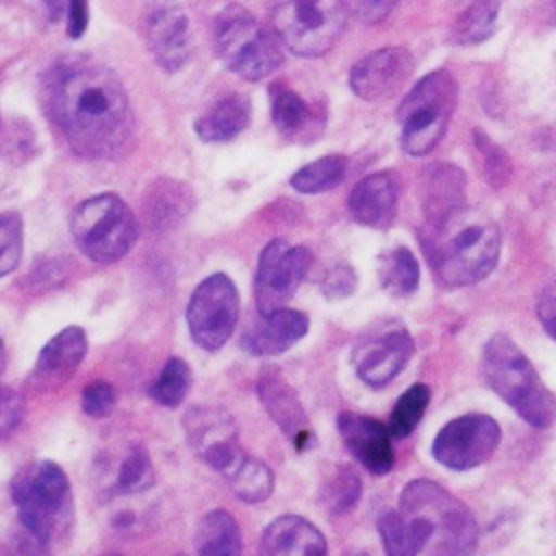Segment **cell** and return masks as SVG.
Instances as JSON below:
<instances>
[{
  "label": "cell",
  "instance_id": "42",
  "mask_svg": "<svg viewBox=\"0 0 556 556\" xmlns=\"http://www.w3.org/2000/svg\"><path fill=\"white\" fill-rule=\"evenodd\" d=\"M65 15H67V35L72 39H78L85 33L87 22H89L87 0H70Z\"/></svg>",
  "mask_w": 556,
  "mask_h": 556
},
{
  "label": "cell",
  "instance_id": "43",
  "mask_svg": "<svg viewBox=\"0 0 556 556\" xmlns=\"http://www.w3.org/2000/svg\"><path fill=\"white\" fill-rule=\"evenodd\" d=\"M43 2H46L48 17H50L52 22H56V20H61V17L65 15V11H67V2H70V0H43Z\"/></svg>",
  "mask_w": 556,
  "mask_h": 556
},
{
  "label": "cell",
  "instance_id": "29",
  "mask_svg": "<svg viewBox=\"0 0 556 556\" xmlns=\"http://www.w3.org/2000/svg\"><path fill=\"white\" fill-rule=\"evenodd\" d=\"M226 480L232 493L248 504L265 502L274 491L271 469L263 460L248 454H243V458L226 473Z\"/></svg>",
  "mask_w": 556,
  "mask_h": 556
},
{
  "label": "cell",
  "instance_id": "45",
  "mask_svg": "<svg viewBox=\"0 0 556 556\" xmlns=\"http://www.w3.org/2000/svg\"><path fill=\"white\" fill-rule=\"evenodd\" d=\"M4 365H7V352H4V343L0 341V374H2Z\"/></svg>",
  "mask_w": 556,
  "mask_h": 556
},
{
  "label": "cell",
  "instance_id": "34",
  "mask_svg": "<svg viewBox=\"0 0 556 556\" xmlns=\"http://www.w3.org/2000/svg\"><path fill=\"white\" fill-rule=\"evenodd\" d=\"M154 482V467L143 447H132L122 460L117 473V489L122 493H139Z\"/></svg>",
  "mask_w": 556,
  "mask_h": 556
},
{
  "label": "cell",
  "instance_id": "20",
  "mask_svg": "<svg viewBox=\"0 0 556 556\" xmlns=\"http://www.w3.org/2000/svg\"><path fill=\"white\" fill-rule=\"evenodd\" d=\"M400 200V180L395 172H376L361 178L348 200L352 217L367 226L384 230L393 224Z\"/></svg>",
  "mask_w": 556,
  "mask_h": 556
},
{
  "label": "cell",
  "instance_id": "16",
  "mask_svg": "<svg viewBox=\"0 0 556 556\" xmlns=\"http://www.w3.org/2000/svg\"><path fill=\"white\" fill-rule=\"evenodd\" d=\"M256 393L267 415L276 421L285 437H289L298 452H306L315 445V432L306 419L298 393L291 389L289 380L278 367H263L256 380Z\"/></svg>",
  "mask_w": 556,
  "mask_h": 556
},
{
  "label": "cell",
  "instance_id": "13",
  "mask_svg": "<svg viewBox=\"0 0 556 556\" xmlns=\"http://www.w3.org/2000/svg\"><path fill=\"white\" fill-rule=\"evenodd\" d=\"M502 439L500 424L482 413H469L445 424L432 441V456L439 465L467 471L486 463Z\"/></svg>",
  "mask_w": 556,
  "mask_h": 556
},
{
  "label": "cell",
  "instance_id": "30",
  "mask_svg": "<svg viewBox=\"0 0 556 556\" xmlns=\"http://www.w3.org/2000/svg\"><path fill=\"white\" fill-rule=\"evenodd\" d=\"M348 156L343 154H326L304 167H300L291 176V187L300 193H324L334 189L348 174Z\"/></svg>",
  "mask_w": 556,
  "mask_h": 556
},
{
  "label": "cell",
  "instance_id": "21",
  "mask_svg": "<svg viewBox=\"0 0 556 556\" xmlns=\"http://www.w3.org/2000/svg\"><path fill=\"white\" fill-rule=\"evenodd\" d=\"M148 48L165 72H178L191 54V35L187 15L180 9L156 11L146 30Z\"/></svg>",
  "mask_w": 556,
  "mask_h": 556
},
{
  "label": "cell",
  "instance_id": "1",
  "mask_svg": "<svg viewBox=\"0 0 556 556\" xmlns=\"http://www.w3.org/2000/svg\"><path fill=\"white\" fill-rule=\"evenodd\" d=\"M46 111L63 141L85 159H111L132 139L124 85L91 59L59 61L43 85Z\"/></svg>",
  "mask_w": 556,
  "mask_h": 556
},
{
  "label": "cell",
  "instance_id": "14",
  "mask_svg": "<svg viewBox=\"0 0 556 556\" xmlns=\"http://www.w3.org/2000/svg\"><path fill=\"white\" fill-rule=\"evenodd\" d=\"M189 447L215 471L228 473L241 458L243 450L237 439L232 415L219 406H193L182 417Z\"/></svg>",
  "mask_w": 556,
  "mask_h": 556
},
{
  "label": "cell",
  "instance_id": "35",
  "mask_svg": "<svg viewBox=\"0 0 556 556\" xmlns=\"http://www.w3.org/2000/svg\"><path fill=\"white\" fill-rule=\"evenodd\" d=\"M22 256V217L17 213L0 215V276L11 274Z\"/></svg>",
  "mask_w": 556,
  "mask_h": 556
},
{
  "label": "cell",
  "instance_id": "9",
  "mask_svg": "<svg viewBox=\"0 0 556 556\" xmlns=\"http://www.w3.org/2000/svg\"><path fill=\"white\" fill-rule=\"evenodd\" d=\"M345 0H274L271 22L278 41L298 56H321L341 37Z\"/></svg>",
  "mask_w": 556,
  "mask_h": 556
},
{
  "label": "cell",
  "instance_id": "32",
  "mask_svg": "<svg viewBox=\"0 0 556 556\" xmlns=\"http://www.w3.org/2000/svg\"><path fill=\"white\" fill-rule=\"evenodd\" d=\"M428 402H430V389L426 384L417 382L410 389H406L397 397V402L389 415L387 428H389L391 437H395V439L408 437L421 421V415L428 408Z\"/></svg>",
  "mask_w": 556,
  "mask_h": 556
},
{
  "label": "cell",
  "instance_id": "6",
  "mask_svg": "<svg viewBox=\"0 0 556 556\" xmlns=\"http://www.w3.org/2000/svg\"><path fill=\"white\" fill-rule=\"evenodd\" d=\"M458 102V85L445 70L424 76L397 111L400 146L408 156L430 154L443 139Z\"/></svg>",
  "mask_w": 556,
  "mask_h": 556
},
{
  "label": "cell",
  "instance_id": "25",
  "mask_svg": "<svg viewBox=\"0 0 556 556\" xmlns=\"http://www.w3.org/2000/svg\"><path fill=\"white\" fill-rule=\"evenodd\" d=\"M243 539L237 519L226 510H211L195 530V552L204 556H235L241 554Z\"/></svg>",
  "mask_w": 556,
  "mask_h": 556
},
{
  "label": "cell",
  "instance_id": "26",
  "mask_svg": "<svg viewBox=\"0 0 556 556\" xmlns=\"http://www.w3.org/2000/svg\"><path fill=\"white\" fill-rule=\"evenodd\" d=\"M465 176L447 163L430 165L424 172V215H432L465 202Z\"/></svg>",
  "mask_w": 556,
  "mask_h": 556
},
{
  "label": "cell",
  "instance_id": "36",
  "mask_svg": "<svg viewBox=\"0 0 556 556\" xmlns=\"http://www.w3.org/2000/svg\"><path fill=\"white\" fill-rule=\"evenodd\" d=\"M473 137H476V146H478L480 154L484 156V176H486L489 185L495 189L506 185V180L510 178V161H508L506 152L502 148H497L495 143H491L489 137H484L480 130H476Z\"/></svg>",
  "mask_w": 556,
  "mask_h": 556
},
{
  "label": "cell",
  "instance_id": "4",
  "mask_svg": "<svg viewBox=\"0 0 556 556\" xmlns=\"http://www.w3.org/2000/svg\"><path fill=\"white\" fill-rule=\"evenodd\" d=\"M482 374L491 391H495L517 415L534 426L549 428L556 421V397L543 384L541 376L506 334H493L482 350Z\"/></svg>",
  "mask_w": 556,
  "mask_h": 556
},
{
  "label": "cell",
  "instance_id": "17",
  "mask_svg": "<svg viewBox=\"0 0 556 556\" xmlns=\"http://www.w3.org/2000/svg\"><path fill=\"white\" fill-rule=\"evenodd\" d=\"M337 430L341 441L352 452V456L371 473L384 476L395 465V454L391 445L389 428L367 415L343 410L337 417Z\"/></svg>",
  "mask_w": 556,
  "mask_h": 556
},
{
  "label": "cell",
  "instance_id": "2",
  "mask_svg": "<svg viewBox=\"0 0 556 556\" xmlns=\"http://www.w3.org/2000/svg\"><path fill=\"white\" fill-rule=\"evenodd\" d=\"M378 532L391 556H463L478 545L471 510L426 478L410 480L402 489L397 510L380 515Z\"/></svg>",
  "mask_w": 556,
  "mask_h": 556
},
{
  "label": "cell",
  "instance_id": "3",
  "mask_svg": "<svg viewBox=\"0 0 556 556\" xmlns=\"http://www.w3.org/2000/svg\"><path fill=\"white\" fill-rule=\"evenodd\" d=\"M421 245L432 274L445 287L484 280L500 258L502 237L495 222L465 202L424 215Z\"/></svg>",
  "mask_w": 556,
  "mask_h": 556
},
{
  "label": "cell",
  "instance_id": "38",
  "mask_svg": "<svg viewBox=\"0 0 556 556\" xmlns=\"http://www.w3.org/2000/svg\"><path fill=\"white\" fill-rule=\"evenodd\" d=\"M319 287H321V293L330 300L348 298L356 289V274L352 271L350 265H337L326 271Z\"/></svg>",
  "mask_w": 556,
  "mask_h": 556
},
{
  "label": "cell",
  "instance_id": "24",
  "mask_svg": "<svg viewBox=\"0 0 556 556\" xmlns=\"http://www.w3.org/2000/svg\"><path fill=\"white\" fill-rule=\"evenodd\" d=\"M250 122V104L243 96L230 93L219 98L195 122V132L202 141H228L237 137Z\"/></svg>",
  "mask_w": 556,
  "mask_h": 556
},
{
  "label": "cell",
  "instance_id": "7",
  "mask_svg": "<svg viewBox=\"0 0 556 556\" xmlns=\"http://www.w3.org/2000/svg\"><path fill=\"white\" fill-rule=\"evenodd\" d=\"M213 41L222 63L243 80H261L282 65L278 37L241 7L215 15Z\"/></svg>",
  "mask_w": 556,
  "mask_h": 556
},
{
  "label": "cell",
  "instance_id": "10",
  "mask_svg": "<svg viewBox=\"0 0 556 556\" xmlns=\"http://www.w3.org/2000/svg\"><path fill=\"white\" fill-rule=\"evenodd\" d=\"M239 319V293L226 274L204 278L187 304L191 339L206 352L219 350L232 334Z\"/></svg>",
  "mask_w": 556,
  "mask_h": 556
},
{
  "label": "cell",
  "instance_id": "8",
  "mask_svg": "<svg viewBox=\"0 0 556 556\" xmlns=\"http://www.w3.org/2000/svg\"><path fill=\"white\" fill-rule=\"evenodd\" d=\"M76 248L96 263H115L137 241V219L115 193H102L80 202L70 219Z\"/></svg>",
  "mask_w": 556,
  "mask_h": 556
},
{
  "label": "cell",
  "instance_id": "12",
  "mask_svg": "<svg viewBox=\"0 0 556 556\" xmlns=\"http://www.w3.org/2000/svg\"><path fill=\"white\" fill-rule=\"evenodd\" d=\"M313 265V254L304 245H289L285 239L269 241L256 265L254 300L256 311L269 313L285 306L306 278Z\"/></svg>",
  "mask_w": 556,
  "mask_h": 556
},
{
  "label": "cell",
  "instance_id": "44",
  "mask_svg": "<svg viewBox=\"0 0 556 556\" xmlns=\"http://www.w3.org/2000/svg\"><path fill=\"white\" fill-rule=\"evenodd\" d=\"M543 15L547 17V22H554L556 24V0H545L543 2Z\"/></svg>",
  "mask_w": 556,
  "mask_h": 556
},
{
  "label": "cell",
  "instance_id": "19",
  "mask_svg": "<svg viewBox=\"0 0 556 556\" xmlns=\"http://www.w3.org/2000/svg\"><path fill=\"white\" fill-rule=\"evenodd\" d=\"M306 332L308 315L280 306L263 315L258 313V319L243 332L241 345L254 356H276L295 345Z\"/></svg>",
  "mask_w": 556,
  "mask_h": 556
},
{
  "label": "cell",
  "instance_id": "18",
  "mask_svg": "<svg viewBox=\"0 0 556 556\" xmlns=\"http://www.w3.org/2000/svg\"><path fill=\"white\" fill-rule=\"evenodd\" d=\"M87 354V337L80 326H67L52 337L37 356L30 374V384L39 391H50L67 382Z\"/></svg>",
  "mask_w": 556,
  "mask_h": 556
},
{
  "label": "cell",
  "instance_id": "37",
  "mask_svg": "<svg viewBox=\"0 0 556 556\" xmlns=\"http://www.w3.org/2000/svg\"><path fill=\"white\" fill-rule=\"evenodd\" d=\"M115 404V391L109 382L104 380H98V382H91L89 387H85L83 391V410L89 415V417H106L111 413Z\"/></svg>",
  "mask_w": 556,
  "mask_h": 556
},
{
  "label": "cell",
  "instance_id": "28",
  "mask_svg": "<svg viewBox=\"0 0 556 556\" xmlns=\"http://www.w3.org/2000/svg\"><path fill=\"white\" fill-rule=\"evenodd\" d=\"M500 0H471L454 20L450 39L458 46H476L495 30Z\"/></svg>",
  "mask_w": 556,
  "mask_h": 556
},
{
  "label": "cell",
  "instance_id": "15",
  "mask_svg": "<svg viewBox=\"0 0 556 556\" xmlns=\"http://www.w3.org/2000/svg\"><path fill=\"white\" fill-rule=\"evenodd\" d=\"M413 70L415 61L406 48H382L363 56L352 67L350 87L367 102L389 100L408 83Z\"/></svg>",
  "mask_w": 556,
  "mask_h": 556
},
{
  "label": "cell",
  "instance_id": "27",
  "mask_svg": "<svg viewBox=\"0 0 556 556\" xmlns=\"http://www.w3.org/2000/svg\"><path fill=\"white\" fill-rule=\"evenodd\" d=\"M419 276H421L419 263H417L415 254L404 245L391 248V250L382 252L378 258L380 285L387 293H391L395 298H404V295H410L413 291H417Z\"/></svg>",
  "mask_w": 556,
  "mask_h": 556
},
{
  "label": "cell",
  "instance_id": "31",
  "mask_svg": "<svg viewBox=\"0 0 556 556\" xmlns=\"http://www.w3.org/2000/svg\"><path fill=\"white\" fill-rule=\"evenodd\" d=\"M363 486H361V478L358 473L348 467V465H339L334 467L326 480L319 486V500L321 506L330 513V515H345L350 513L358 500H361Z\"/></svg>",
  "mask_w": 556,
  "mask_h": 556
},
{
  "label": "cell",
  "instance_id": "11",
  "mask_svg": "<svg viewBox=\"0 0 556 556\" xmlns=\"http://www.w3.org/2000/svg\"><path fill=\"white\" fill-rule=\"evenodd\" d=\"M413 356V339L397 319H382L365 330L352 350L356 376L367 387L389 384Z\"/></svg>",
  "mask_w": 556,
  "mask_h": 556
},
{
  "label": "cell",
  "instance_id": "22",
  "mask_svg": "<svg viewBox=\"0 0 556 556\" xmlns=\"http://www.w3.org/2000/svg\"><path fill=\"white\" fill-rule=\"evenodd\" d=\"M258 552L265 556H321L328 547L324 534L308 519L282 515L263 530Z\"/></svg>",
  "mask_w": 556,
  "mask_h": 556
},
{
  "label": "cell",
  "instance_id": "41",
  "mask_svg": "<svg viewBox=\"0 0 556 556\" xmlns=\"http://www.w3.org/2000/svg\"><path fill=\"white\" fill-rule=\"evenodd\" d=\"M393 4L395 0H354L356 15L367 24L382 22L391 13Z\"/></svg>",
  "mask_w": 556,
  "mask_h": 556
},
{
  "label": "cell",
  "instance_id": "40",
  "mask_svg": "<svg viewBox=\"0 0 556 556\" xmlns=\"http://www.w3.org/2000/svg\"><path fill=\"white\" fill-rule=\"evenodd\" d=\"M536 315H539V321L543 324L545 332L556 341V280L549 282L541 291L539 304H536Z\"/></svg>",
  "mask_w": 556,
  "mask_h": 556
},
{
  "label": "cell",
  "instance_id": "39",
  "mask_svg": "<svg viewBox=\"0 0 556 556\" xmlns=\"http://www.w3.org/2000/svg\"><path fill=\"white\" fill-rule=\"evenodd\" d=\"M22 415H24L22 397L11 389L0 387V437H7L9 432H13L22 421Z\"/></svg>",
  "mask_w": 556,
  "mask_h": 556
},
{
  "label": "cell",
  "instance_id": "23",
  "mask_svg": "<svg viewBox=\"0 0 556 556\" xmlns=\"http://www.w3.org/2000/svg\"><path fill=\"white\" fill-rule=\"evenodd\" d=\"M271 122L289 139L313 137L324 126L319 113L300 93L282 85L271 87Z\"/></svg>",
  "mask_w": 556,
  "mask_h": 556
},
{
  "label": "cell",
  "instance_id": "33",
  "mask_svg": "<svg viewBox=\"0 0 556 556\" xmlns=\"http://www.w3.org/2000/svg\"><path fill=\"white\" fill-rule=\"evenodd\" d=\"M191 387V371L182 358H169L150 387V397L167 408L178 406Z\"/></svg>",
  "mask_w": 556,
  "mask_h": 556
},
{
  "label": "cell",
  "instance_id": "5",
  "mask_svg": "<svg viewBox=\"0 0 556 556\" xmlns=\"http://www.w3.org/2000/svg\"><path fill=\"white\" fill-rule=\"evenodd\" d=\"M13 502L26 534L37 545L63 536L72 519V489L63 469L50 460L24 467L13 482Z\"/></svg>",
  "mask_w": 556,
  "mask_h": 556
}]
</instances>
